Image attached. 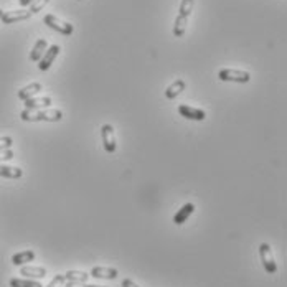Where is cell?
Instances as JSON below:
<instances>
[{
  "mask_svg": "<svg viewBox=\"0 0 287 287\" xmlns=\"http://www.w3.org/2000/svg\"><path fill=\"white\" fill-rule=\"evenodd\" d=\"M20 119L25 122H60L63 112L60 109H25L20 112Z\"/></svg>",
  "mask_w": 287,
  "mask_h": 287,
  "instance_id": "6da1fadb",
  "label": "cell"
},
{
  "mask_svg": "<svg viewBox=\"0 0 287 287\" xmlns=\"http://www.w3.org/2000/svg\"><path fill=\"white\" fill-rule=\"evenodd\" d=\"M195 0H182L180 2V9H179V15L175 18L174 23V35L177 38H180L185 35L187 25H188V18L191 15V10H193Z\"/></svg>",
  "mask_w": 287,
  "mask_h": 287,
  "instance_id": "7a4b0ae2",
  "label": "cell"
},
{
  "mask_svg": "<svg viewBox=\"0 0 287 287\" xmlns=\"http://www.w3.org/2000/svg\"><path fill=\"white\" fill-rule=\"evenodd\" d=\"M259 257H261V263L264 266V271L268 272V274H276L277 272V264H276V259L272 256V249L268 243H261L259 244Z\"/></svg>",
  "mask_w": 287,
  "mask_h": 287,
  "instance_id": "3957f363",
  "label": "cell"
},
{
  "mask_svg": "<svg viewBox=\"0 0 287 287\" xmlns=\"http://www.w3.org/2000/svg\"><path fill=\"white\" fill-rule=\"evenodd\" d=\"M43 23L50 26L51 30L61 33V35H66V37L71 35V33L74 32V26L71 23H68V22H65V20L58 18L56 15H53V13H48V15H45Z\"/></svg>",
  "mask_w": 287,
  "mask_h": 287,
  "instance_id": "277c9868",
  "label": "cell"
},
{
  "mask_svg": "<svg viewBox=\"0 0 287 287\" xmlns=\"http://www.w3.org/2000/svg\"><path fill=\"white\" fill-rule=\"evenodd\" d=\"M218 78L221 81H231V83H249L251 74L243 70H233V68H226L218 73Z\"/></svg>",
  "mask_w": 287,
  "mask_h": 287,
  "instance_id": "5b68a950",
  "label": "cell"
},
{
  "mask_svg": "<svg viewBox=\"0 0 287 287\" xmlns=\"http://www.w3.org/2000/svg\"><path fill=\"white\" fill-rule=\"evenodd\" d=\"M101 139H102V146L107 154H114L116 149H118V142H116V134H114V127L111 124H104L101 127Z\"/></svg>",
  "mask_w": 287,
  "mask_h": 287,
  "instance_id": "8992f818",
  "label": "cell"
},
{
  "mask_svg": "<svg viewBox=\"0 0 287 287\" xmlns=\"http://www.w3.org/2000/svg\"><path fill=\"white\" fill-rule=\"evenodd\" d=\"M60 51H61V48H60L58 45H51V46H48V48H46V51H45V54L42 56V60L38 61V68H40V70H42V71L50 70L51 65H53V61L56 60V56L60 54Z\"/></svg>",
  "mask_w": 287,
  "mask_h": 287,
  "instance_id": "52a82bcc",
  "label": "cell"
},
{
  "mask_svg": "<svg viewBox=\"0 0 287 287\" xmlns=\"http://www.w3.org/2000/svg\"><path fill=\"white\" fill-rule=\"evenodd\" d=\"M179 114L182 116V118L190 119V121H205L207 119V112H205L203 109L191 107L188 104H180L179 106Z\"/></svg>",
  "mask_w": 287,
  "mask_h": 287,
  "instance_id": "ba28073f",
  "label": "cell"
},
{
  "mask_svg": "<svg viewBox=\"0 0 287 287\" xmlns=\"http://www.w3.org/2000/svg\"><path fill=\"white\" fill-rule=\"evenodd\" d=\"M32 17V13L30 10H10V12H4V15H2V22L5 25H10V23H17V22H23V20H28Z\"/></svg>",
  "mask_w": 287,
  "mask_h": 287,
  "instance_id": "9c48e42d",
  "label": "cell"
},
{
  "mask_svg": "<svg viewBox=\"0 0 287 287\" xmlns=\"http://www.w3.org/2000/svg\"><path fill=\"white\" fill-rule=\"evenodd\" d=\"M118 276H119V272L114 268L96 266V268L91 269V277H96V279H109V281H114V279H118Z\"/></svg>",
  "mask_w": 287,
  "mask_h": 287,
  "instance_id": "30bf717a",
  "label": "cell"
},
{
  "mask_svg": "<svg viewBox=\"0 0 287 287\" xmlns=\"http://www.w3.org/2000/svg\"><path fill=\"white\" fill-rule=\"evenodd\" d=\"M20 276L25 277H33V279H43L46 276V269L40 268V266H22L20 269Z\"/></svg>",
  "mask_w": 287,
  "mask_h": 287,
  "instance_id": "8fae6325",
  "label": "cell"
},
{
  "mask_svg": "<svg viewBox=\"0 0 287 287\" xmlns=\"http://www.w3.org/2000/svg\"><path fill=\"white\" fill-rule=\"evenodd\" d=\"M193 211H195V205H193V203H185V205H183V207L175 213L174 223H175V224H183V223H185L188 218L191 216V213H193Z\"/></svg>",
  "mask_w": 287,
  "mask_h": 287,
  "instance_id": "7c38bea8",
  "label": "cell"
},
{
  "mask_svg": "<svg viewBox=\"0 0 287 287\" xmlns=\"http://www.w3.org/2000/svg\"><path fill=\"white\" fill-rule=\"evenodd\" d=\"M185 88H187V83H185V79H175L172 84H170L167 90H165V98L167 99H175L177 96H179L182 91H185Z\"/></svg>",
  "mask_w": 287,
  "mask_h": 287,
  "instance_id": "4fadbf2b",
  "label": "cell"
},
{
  "mask_svg": "<svg viewBox=\"0 0 287 287\" xmlns=\"http://www.w3.org/2000/svg\"><path fill=\"white\" fill-rule=\"evenodd\" d=\"M25 102V109H43L51 106V98H48V96H40V98H30L23 101Z\"/></svg>",
  "mask_w": 287,
  "mask_h": 287,
  "instance_id": "5bb4252c",
  "label": "cell"
},
{
  "mask_svg": "<svg viewBox=\"0 0 287 287\" xmlns=\"http://www.w3.org/2000/svg\"><path fill=\"white\" fill-rule=\"evenodd\" d=\"M46 48H48V42H46V38H40V40H37V43L33 45V48H32L30 60H32V61H37V63H38V61L42 60V56L45 54Z\"/></svg>",
  "mask_w": 287,
  "mask_h": 287,
  "instance_id": "9a60e30c",
  "label": "cell"
},
{
  "mask_svg": "<svg viewBox=\"0 0 287 287\" xmlns=\"http://www.w3.org/2000/svg\"><path fill=\"white\" fill-rule=\"evenodd\" d=\"M40 91H42V84H40V83H30L28 86H25V88H22V90L18 91V99L26 101L30 98H35Z\"/></svg>",
  "mask_w": 287,
  "mask_h": 287,
  "instance_id": "2e32d148",
  "label": "cell"
},
{
  "mask_svg": "<svg viewBox=\"0 0 287 287\" xmlns=\"http://www.w3.org/2000/svg\"><path fill=\"white\" fill-rule=\"evenodd\" d=\"M33 259H35V252H33L32 249H26V251L13 254L12 256V264L13 266H23L26 263H32Z\"/></svg>",
  "mask_w": 287,
  "mask_h": 287,
  "instance_id": "e0dca14e",
  "label": "cell"
},
{
  "mask_svg": "<svg viewBox=\"0 0 287 287\" xmlns=\"http://www.w3.org/2000/svg\"><path fill=\"white\" fill-rule=\"evenodd\" d=\"M23 175V170L18 168V167H9V165H2L0 163V177H4V179H12V180H17L20 177Z\"/></svg>",
  "mask_w": 287,
  "mask_h": 287,
  "instance_id": "ac0fdd59",
  "label": "cell"
},
{
  "mask_svg": "<svg viewBox=\"0 0 287 287\" xmlns=\"http://www.w3.org/2000/svg\"><path fill=\"white\" fill-rule=\"evenodd\" d=\"M66 281L70 282H79V284H84L88 281V277H90V274H86V272H81V271H68L66 274Z\"/></svg>",
  "mask_w": 287,
  "mask_h": 287,
  "instance_id": "d6986e66",
  "label": "cell"
},
{
  "mask_svg": "<svg viewBox=\"0 0 287 287\" xmlns=\"http://www.w3.org/2000/svg\"><path fill=\"white\" fill-rule=\"evenodd\" d=\"M10 287H43L38 281H32V279H18L13 277L10 279Z\"/></svg>",
  "mask_w": 287,
  "mask_h": 287,
  "instance_id": "ffe728a7",
  "label": "cell"
},
{
  "mask_svg": "<svg viewBox=\"0 0 287 287\" xmlns=\"http://www.w3.org/2000/svg\"><path fill=\"white\" fill-rule=\"evenodd\" d=\"M48 2H50V0H33V4L30 5V13L33 15V13L42 12L45 9V5H48Z\"/></svg>",
  "mask_w": 287,
  "mask_h": 287,
  "instance_id": "44dd1931",
  "label": "cell"
},
{
  "mask_svg": "<svg viewBox=\"0 0 287 287\" xmlns=\"http://www.w3.org/2000/svg\"><path fill=\"white\" fill-rule=\"evenodd\" d=\"M66 282V277H65V274H56L53 279H51V282L48 284L46 287H61Z\"/></svg>",
  "mask_w": 287,
  "mask_h": 287,
  "instance_id": "7402d4cb",
  "label": "cell"
},
{
  "mask_svg": "<svg viewBox=\"0 0 287 287\" xmlns=\"http://www.w3.org/2000/svg\"><path fill=\"white\" fill-rule=\"evenodd\" d=\"M13 146V139L9 137V135H5V137H0V150H5V149H10Z\"/></svg>",
  "mask_w": 287,
  "mask_h": 287,
  "instance_id": "603a6c76",
  "label": "cell"
},
{
  "mask_svg": "<svg viewBox=\"0 0 287 287\" xmlns=\"http://www.w3.org/2000/svg\"><path fill=\"white\" fill-rule=\"evenodd\" d=\"M13 159V152L10 149H5V150H0V162L4 160H12Z\"/></svg>",
  "mask_w": 287,
  "mask_h": 287,
  "instance_id": "cb8c5ba5",
  "label": "cell"
},
{
  "mask_svg": "<svg viewBox=\"0 0 287 287\" xmlns=\"http://www.w3.org/2000/svg\"><path fill=\"white\" fill-rule=\"evenodd\" d=\"M122 287H140L139 284H135L134 281H131V279H124V281L121 282Z\"/></svg>",
  "mask_w": 287,
  "mask_h": 287,
  "instance_id": "d4e9b609",
  "label": "cell"
},
{
  "mask_svg": "<svg viewBox=\"0 0 287 287\" xmlns=\"http://www.w3.org/2000/svg\"><path fill=\"white\" fill-rule=\"evenodd\" d=\"M18 2H20V5H22V7H28V5L33 4V0H18Z\"/></svg>",
  "mask_w": 287,
  "mask_h": 287,
  "instance_id": "484cf974",
  "label": "cell"
},
{
  "mask_svg": "<svg viewBox=\"0 0 287 287\" xmlns=\"http://www.w3.org/2000/svg\"><path fill=\"white\" fill-rule=\"evenodd\" d=\"M79 287H104V285H91V284H79Z\"/></svg>",
  "mask_w": 287,
  "mask_h": 287,
  "instance_id": "4316f807",
  "label": "cell"
},
{
  "mask_svg": "<svg viewBox=\"0 0 287 287\" xmlns=\"http://www.w3.org/2000/svg\"><path fill=\"white\" fill-rule=\"evenodd\" d=\"M2 15H4V10H2V9H0V18H2Z\"/></svg>",
  "mask_w": 287,
  "mask_h": 287,
  "instance_id": "83f0119b",
  "label": "cell"
}]
</instances>
